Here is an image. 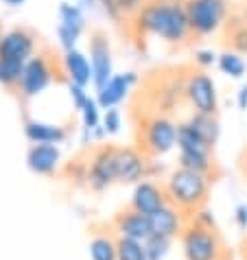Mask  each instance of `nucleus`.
Masks as SVG:
<instances>
[{"label": "nucleus", "instance_id": "f257e3e1", "mask_svg": "<svg viewBox=\"0 0 247 260\" xmlns=\"http://www.w3.org/2000/svg\"><path fill=\"white\" fill-rule=\"evenodd\" d=\"M138 35L158 38L171 46H186L195 40L181 0H149L132 18Z\"/></svg>", "mask_w": 247, "mask_h": 260}, {"label": "nucleus", "instance_id": "f03ea898", "mask_svg": "<svg viewBox=\"0 0 247 260\" xmlns=\"http://www.w3.org/2000/svg\"><path fill=\"white\" fill-rule=\"evenodd\" d=\"M210 182H212V179L201 175V173L177 166L175 171L169 173V177H166V182H164L169 204L173 208H177L186 219H191V216H195L199 210H203V208L208 206Z\"/></svg>", "mask_w": 247, "mask_h": 260}, {"label": "nucleus", "instance_id": "7ed1b4c3", "mask_svg": "<svg viewBox=\"0 0 247 260\" xmlns=\"http://www.w3.org/2000/svg\"><path fill=\"white\" fill-rule=\"evenodd\" d=\"M173 147H177V122L169 114H144L138 122L136 149L149 160V157L166 155Z\"/></svg>", "mask_w": 247, "mask_h": 260}, {"label": "nucleus", "instance_id": "20e7f679", "mask_svg": "<svg viewBox=\"0 0 247 260\" xmlns=\"http://www.w3.org/2000/svg\"><path fill=\"white\" fill-rule=\"evenodd\" d=\"M179 241L186 260H228V247L219 228H206L188 221Z\"/></svg>", "mask_w": 247, "mask_h": 260}, {"label": "nucleus", "instance_id": "39448f33", "mask_svg": "<svg viewBox=\"0 0 247 260\" xmlns=\"http://www.w3.org/2000/svg\"><path fill=\"white\" fill-rule=\"evenodd\" d=\"M195 38L219 33L232 16L230 0H181Z\"/></svg>", "mask_w": 247, "mask_h": 260}, {"label": "nucleus", "instance_id": "423d86ee", "mask_svg": "<svg viewBox=\"0 0 247 260\" xmlns=\"http://www.w3.org/2000/svg\"><path fill=\"white\" fill-rule=\"evenodd\" d=\"M184 99H186V103L193 107L195 114H210V116H217V112H219L217 85L206 70L191 68L186 72Z\"/></svg>", "mask_w": 247, "mask_h": 260}, {"label": "nucleus", "instance_id": "0eeeda50", "mask_svg": "<svg viewBox=\"0 0 247 260\" xmlns=\"http://www.w3.org/2000/svg\"><path fill=\"white\" fill-rule=\"evenodd\" d=\"M53 81H55V59L48 53H38L26 61L22 81H20L16 92L20 99L28 101L40 96Z\"/></svg>", "mask_w": 247, "mask_h": 260}, {"label": "nucleus", "instance_id": "6e6552de", "mask_svg": "<svg viewBox=\"0 0 247 260\" xmlns=\"http://www.w3.org/2000/svg\"><path fill=\"white\" fill-rule=\"evenodd\" d=\"M116 151L114 144H101L92 149L85 162V182L92 190H105L112 184H118L116 179Z\"/></svg>", "mask_w": 247, "mask_h": 260}, {"label": "nucleus", "instance_id": "1a4fd4ad", "mask_svg": "<svg viewBox=\"0 0 247 260\" xmlns=\"http://www.w3.org/2000/svg\"><path fill=\"white\" fill-rule=\"evenodd\" d=\"M88 48H90V66H92V75H94L92 85L97 90H101L114 77L112 46H110V40H107V33L101 31V28H94L90 33Z\"/></svg>", "mask_w": 247, "mask_h": 260}, {"label": "nucleus", "instance_id": "9d476101", "mask_svg": "<svg viewBox=\"0 0 247 260\" xmlns=\"http://www.w3.org/2000/svg\"><path fill=\"white\" fill-rule=\"evenodd\" d=\"M38 35L28 26H13L5 31L3 42H0V57L3 59H13L26 63L31 57L38 55Z\"/></svg>", "mask_w": 247, "mask_h": 260}, {"label": "nucleus", "instance_id": "9b49d317", "mask_svg": "<svg viewBox=\"0 0 247 260\" xmlns=\"http://www.w3.org/2000/svg\"><path fill=\"white\" fill-rule=\"evenodd\" d=\"M164 206H169L164 184H156V182H149V179H142V182L136 184L129 208H134L136 212H140L144 216H151L158 210H162Z\"/></svg>", "mask_w": 247, "mask_h": 260}, {"label": "nucleus", "instance_id": "f8f14e48", "mask_svg": "<svg viewBox=\"0 0 247 260\" xmlns=\"http://www.w3.org/2000/svg\"><path fill=\"white\" fill-rule=\"evenodd\" d=\"M147 157L136 147H118L116 151V179L118 184H138L147 175Z\"/></svg>", "mask_w": 247, "mask_h": 260}, {"label": "nucleus", "instance_id": "ddd939ff", "mask_svg": "<svg viewBox=\"0 0 247 260\" xmlns=\"http://www.w3.org/2000/svg\"><path fill=\"white\" fill-rule=\"evenodd\" d=\"M112 228L116 236L122 238H134V241L144 243L151 236V223L149 216L136 212L134 208H125L112 219Z\"/></svg>", "mask_w": 247, "mask_h": 260}, {"label": "nucleus", "instance_id": "4468645a", "mask_svg": "<svg viewBox=\"0 0 247 260\" xmlns=\"http://www.w3.org/2000/svg\"><path fill=\"white\" fill-rule=\"evenodd\" d=\"M136 83H138L136 72H120V75H114L103 88L97 90L99 107L101 110H112V107H116L120 101H125L129 90H132Z\"/></svg>", "mask_w": 247, "mask_h": 260}, {"label": "nucleus", "instance_id": "2eb2a0df", "mask_svg": "<svg viewBox=\"0 0 247 260\" xmlns=\"http://www.w3.org/2000/svg\"><path fill=\"white\" fill-rule=\"evenodd\" d=\"M61 164V151L57 144H31L26 151V166L35 175H55Z\"/></svg>", "mask_w": 247, "mask_h": 260}, {"label": "nucleus", "instance_id": "dca6fc26", "mask_svg": "<svg viewBox=\"0 0 247 260\" xmlns=\"http://www.w3.org/2000/svg\"><path fill=\"white\" fill-rule=\"evenodd\" d=\"M149 223H151V236H162V238L173 241V238L181 236L188 219L177 210V208H173L169 204V206H164L162 210H158L156 214H151Z\"/></svg>", "mask_w": 247, "mask_h": 260}, {"label": "nucleus", "instance_id": "f3484780", "mask_svg": "<svg viewBox=\"0 0 247 260\" xmlns=\"http://www.w3.org/2000/svg\"><path fill=\"white\" fill-rule=\"evenodd\" d=\"M61 68L66 72L68 81L75 83V85H81V88H88L92 83V66L79 48H70V50H64V57H61Z\"/></svg>", "mask_w": 247, "mask_h": 260}, {"label": "nucleus", "instance_id": "a211bd4d", "mask_svg": "<svg viewBox=\"0 0 247 260\" xmlns=\"http://www.w3.org/2000/svg\"><path fill=\"white\" fill-rule=\"evenodd\" d=\"M24 136L31 144H59L68 138V129L55 122H44L26 118L24 120Z\"/></svg>", "mask_w": 247, "mask_h": 260}, {"label": "nucleus", "instance_id": "6ab92c4d", "mask_svg": "<svg viewBox=\"0 0 247 260\" xmlns=\"http://www.w3.org/2000/svg\"><path fill=\"white\" fill-rule=\"evenodd\" d=\"M225 40L223 44L230 46V50H234L238 55L247 53V24L243 22V18L238 16V11H234L230 16V20L225 22Z\"/></svg>", "mask_w": 247, "mask_h": 260}, {"label": "nucleus", "instance_id": "aec40b11", "mask_svg": "<svg viewBox=\"0 0 247 260\" xmlns=\"http://www.w3.org/2000/svg\"><path fill=\"white\" fill-rule=\"evenodd\" d=\"M195 132H197L203 140H206L210 147L214 149V144L219 142V136H221V125H219V118L217 116H210V114H191V118L186 120Z\"/></svg>", "mask_w": 247, "mask_h": 260}, {"label": "nucleus", "instance_id": "412c9836", "mask_svg": "<svg viewBox=\"0 0 247 260\" xmlns=\"http://www.w3.org/2000/svg\"><path fill=\"white\" fill-rule=\"evenodd\" d=\"M116 234L110 232H99L92 236L90 241V258L92 260H118V251H116Z\"/></svg>", "mask_w": 247, "mask_h": 260}, {"label": "nucleus", "instance_id": "4be33fe9", "mask_svg": "<svg viewBox=\"0 0 247 260\" xmlns=\"http://www.w3.org/2000/svg\"><path fill=\"white\" fill-rule=\"evenodd\" d=\"M59 26L68 28V31L77 33L79 38H81L83 28H85V18H83L81 7L70 5V3H61L59 5Z\"/></svg>", "mask_w": 247, "mask_h": 260}, {"label": "nucleus", "instance_id": "5701e85b", "mask_svg": "<svg viewBox=\"0 0 247 260\" xmlns=\"http://www.w3.org/2000/svg\"><path fill=\"white\" fill-rule=\"evenodd\" d=\"M24 66L26 63L22 61H13V59H3L0 57V85L7 90H18L20 81H22L24 75Z\"/></svg>", "mask_w": 247, "mask_h": 260}, {"label": "nucleus", "instance_id": "b1692460", "mask_svg": "<svg viewBox=\"0 0 247 260\" xmlns=\"http://www.w3.org/2000/svg\"><path fill=\"white\" fill-rule=\"evenodd\" d=\"M217 66H219V70L223 75H228L232 79H241L247 72V63L243 59V55L234 53V50H225V53H221L219 59H217Z\"/></svg>", "mask_w": 247, "mask_h": 260}, {"label": "nucleus", "instance_id": "393cba45", "mask_svg": "<svg viewBox=\"0 0 247 260\" xmlns=\"http://www.w3.org/2000/svg\"><path fill=\"white\" fill-rule=\"evenodd\" d=\"M116 251L118 260H144V243L134 241V238H116Z\"/></svg>", "mask_w": 247, "mask_h": 260}, {"label": "nucleus", "instance_id": "a878e982", "mask_svg": "<svg viewBox=\"0 0 247 260\" xmlns=\"http://www.w3.org/2000/svg\"><path fill=\"white\" fill-rule=\"evenodd\" d=\"M171 241L162 236H149L144 241V260H164L169 254Z\"/></svg>", "mask_w": 247, "mask_h": 260}, {"label": "nucleus", "instance_id": "bb28decb", "mask_svg": "<svg viewBox=\"0 0 247 260\" xmlns=\"http://www.w3.org/2000/svg\"><path fill=\"white\" fill-rule=\"evenodd\" d=\"M101 107L99 103L94 99H90L88 103H85V107L79 114H81V120H83V129H85V134H92L97 127H101Z\"/></svg>", "mask_w": 247, "mask_h": 260}, {"label": "nucleus", "instance_id": "cd10ccee", "mask_svg": "<svg viewBox=\"0 0 247 260\" xmlns=\"http://www.w3.org/2000/svg\"><path fill=\"white\" fill-rule=\"evenodd\" d=\"M122 127V116L120 112L116 110V107H112V110H105V116H103V129L107 136H114L118 134Z\"/></svg>", "mask_w": 247, "mask_h": 260}, {"label": "nucleus", "instance_id": "c85d7f7f", "mask_svg": "<svg viewBox=\"0 0 247 260\" xmlns=\"http://www.w3.org/2000/svg\"><path fill=\"white\" fill-rule=\"evenodd\" d=\"M68 90H70V99H72V107H75L77 112H81L85 103L90 101V94L85 92V88L81 85H75V83H68Z\"/></svg>", "mask_w": 247, "mask_h": 260}, {"label": "nucleus", "instance_id": "c756f323", "mask_svg": "<svg viewBox=\"0 0 247 260\" xmlns=\"http://www.w3.org/2000/svg\"><path fill=\"white\" fill-rule=\"evenodd\" d=\"M147 3H149V0H118V11H120L122 18H129V20H132Z\"/></svg>", "mask_w": 247, "mask_h": 260}, {"label": "nucleus", "instance_id": "7c9ffc66", "mask_svg": "<svg viewBox=\"0 0 247 260\" xmlns=\"http://www.w3.org/2000/svg\"><path fill=\"white\" fill-rule=\"evenodd\" d=\"M217 59H219V55H214V50L210 48H201L195 53V66L199 70H208L212 63H217Z\"/></svg>", "mask_w": 247, "mask_h": 260}, {"label": "nucleus", "instance_id": "2f4dec72", "mask_svg": "<svg viewBox=\"0 0 247 260\" xmlns=\"http://www.w3.org/2000/svg\"><path fill=\"white\" fill-rule=\"evenodd\" d=\"M234 221H236V225L241 228V230H247V206H236V210H234Z\"/></svg>", "mask_w": 247, "mask_h": 260}, {"label": "nucleus", "instance_id": "473e14b6", "mask_svg": "<svg viewBox=\"0 0 247 260\" xmlns=\"http://www.w3.org/2000/svg\"><path fill=\"white\" fill-rule=\"evenodd\" d=\"M236 105L238 110H247V83L238 90V96H236Z\"/></svg>", "mask_w": 247, "mask_h": 260}, {"label": "nucleus", "instance_id": "72a5a7b5", "mask_svg": "<svg viewBox=\"0 0 247 260\" xmlns=\"http://www.w3.org/2000/svg\"><path fill=\"white\" fill-rule=\"evenodd\" d=\"M238 16H241V18H243V22L247 24V3L241 7V9H238Z\"/></svg>", "mask_w": 247, "mask_h": 260}, {"label": "nucleus", "instance_id": "f704fd0d", "mask_svg": "<svg viewBox=\"0 0 247 260\" xmlns=\"http://www.w3.org/2000/svg\"><path fill=\"white\" fill-rule=\"evenodd\" d=\"M5 3L9 5V7H20V5H24L26 0H5Z\"/></svg>", "mask_w": 247, "mask_h": 260}, {"label": "nucleus", "instance_id": "c9c22d12", "mask_svg": "<svg viewBox=\"0 0 247 260\" xmlns=\"http://www.w3.org/2000/svg\"><path fill=\"white\" fill-rule=\"evenodd\" d=\"M79 3H81V5H85V7H92L94 3H97V0H79Z\"/></svg>", "mask_w": 247, "mask_h": 260}, {"label": "nucleus", "instance_id": "e433bc0d", "mask_svg": "<svg viewBox=\"0 0 247 260\" xmlns=\"http://www.w3.org/2000/svg\"><path fill=\"white\" fill-rule=\"evenodd\" d=\"M243 177H245V184H247V162L243 164Z\"/></svg>", "mask_w": 247, "mask_h": 260}, {"label": "nucleus", "instance_id": "4c0bfd02", "mask_svg": "<svg viewBox=\"0 0 247 260\" xmlns=\"http://www.w3.org/2000/svg\"><path fill=\"white\" fill-rule=\"evenodd\" d=\"M3 35H5V31H3V24H0V42H3Z\"/></svg>", "mask_w": 247, "mask_h": 260}]
</instances>
